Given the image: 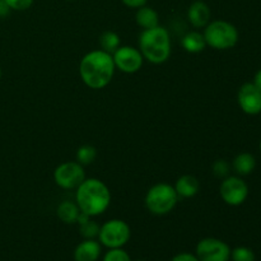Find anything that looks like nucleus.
<instances>
[{
  "label": "nucleus",
  "instance_id": "obj_6",
  "mask_svg": "<svg viewBox=\"0 0 261 261\" xmlns=\"http://www.w3.org/2000/svg\"><path fill=\"white\" fill-rule=\"evenodd\" d=\"M97 239L99 244L107 250L122 249L132 239V229L122 219H110L99 226Z\"/></svg>",
  "mask_w": 261,
  "mask_h": 261
},
{
  "label": "nucleus",
  "instance_id": "obj_30",
  "mask_svg": "<svg viewBox=\"0 0 261 261\" xmlns=\"http://www.w3.org/2000/svg\"><path fill=\"white\" fill-rule=\"evenodd\" d=\"M259 149H260V152H261V140H260V144H259Z\"/></svg>",
  "mask_w": 261,
  "mask_h": 261
},
{
  "label": "nucleus",
  "instance_id": "obj_18",
  "mask_svg": "<svg viewBox=\"0 0 261 261\" xmlns=\"http://www.w3.org/2000/svg\"><path fill=\"white\" fill-rule=\"evenodd\" d=\"M56 214H58L59 219L65 224H74L76 223L79 214H81V209L76 205L75 201L64 200L59 204L58 209H56Z\"/></svg>",
  "mask_w": 261,
  "mask_h": 261
},
{
  "label": "nucleus",
  "instance_id": "obj_5",
  "mask_svg": "<svg viewBox=\"0 0 261 261\" xmlns=\"http://www.w3.org/2000/svg\"><path fill=\"white\" fill-rule=\"evenodd\" d=\"M178 195L171 184L160 182L153 185L145 194L144 204L148 212L154 216H166L175 209Z\"/></svg>",
  "mask_w": 261,
  "mask_h": 261
},
{
  "label": "nucleus",
  "instance_id": "obj_19",
  "mask_svg": "<svg viewBox=\"0 0 261 261\" xmlns=\"http://www.w3.org/2000/svg\"><path fill=\"white\" fill-rule=\"evenodd\" d=\"M98 42L99 46H101V50L106 51V53L111 54V55L121 46L120 36L116 32H114V31H106V32L102 33L98 38Z\"/></svg>",
  "mask_w": 261,
  "mask_h": 261
},
{
  "label": "nucleus",
  "instance_id": "obj_8",
  "mask_svg": "<svg viewBox=\"0 0 261 261\" xmlns=\"http://www.w3.org/2000/svg\"><path fill=\"white\" fill-rule=\"evenodd\" d=\"M222 200L229 206H240L249 196V186L241 176H231L223 178L219 186Z\"/></svg>",
  "mask_w": 261,
  "mask_h": 261
},
{
  "label": "nucleus",
  "instance_id": "obj_27",
  "mask_svg": "<svg viewBox=\"0 0 261 261\" xmlns=\"http://www.w3.org/2000/svg\"><path fill=\"white\" fill-rule=\"evenodd\" d=\"M122 4L127 8H132V9H138V8L143 7V5H147L148 0H121Z\"/></svg>",
  "mask_w": 261,
  "mask_h": 261
},
{
  "label": "nucleus",
  "instance_id": "obj_22",
  "mask_svg": "<svg viewBox=\"0 0 261 261\" xmlns=\"http://www.w3.org/2000/svg\"><path fill=\"white\" fill-rule=\"evenodd\" d=\"M231 261H256L255 252L250 247L237 246L231 250Z\"/></svg>",
  "mask_w": 261,
  "mask_h": 261
},
{
  "label": "nucleus",
  "instance_id": "obj_23",
  "mask_svg": "<svg viewBox=\"0 0 261 261\" xmlns=\"http://www.w3.org/2000/svg\"><path fill=\"white\" fill-rule=\"evenodd\" d=\"M231 163L227 162L226 160H217L213 163V166H212V172L219 180H223V178L228 177L229 173H231Z\"/></svg>",
  "mask_w": 261,
  "mask_h": 261
},
{
  "label": "nucleus",
  "instance_id": "obj_29",
  "mask_svg": "<svg viewBox=\"0 0 261 261\" xmlns=\"http://www.w3.org/2000/svg\"><path fill=\"white\" fill-rule=\"evenodd\" d=\"M252 83H254V86L256 87L257 89H260V91H261V69H260V70L256 71V74H255Z\"/></svg>",
  "mask_w": 261,
  "mask_h": 261
},
{
  "label": "nucleus",
  "instance_id": "obj_1",
  "mask_svg": "<svg viewBox=\"0 0 261 261\" xmlns=\"http://www.w3.org/2000/svg\"><path fill=\"white\" fill-rule=\"evenodd\" d=\"M115 70L116 66L112 55L101 48L87 53L79 63V76L91 89H103L109 86Z\"/></svg>",
  "mask_w": 261,
  "mask_h": 261
},
{
  "label": "nucleus",
  "instance_id": "obj_10",
  "mask_svg": "<svg viewBox=\"0 0 261 261\" xmlns=\"http://www.w3.org/2000/svg\"><path fill=\"white\" fill-rule=\"evenodd\" d=\"M112 59H114L116 69L125 74L138 73L144 64V58H143L142 53L139 51V48L134 47V46H120L112 54Z\"/></svg>",
  "mask_w": 261,
  "mask_h": 261
},
{
  "label": "nucleus",
  "instance_id": "obj_7",
  "mask_svg": "<svg viewBox=\"0 0 261 261\" xmlns=\"http://www.w3.org/2000/svg\"><path fill=\"white\" fill-rule=\"evenodd\" d=\"M86 180L84 166L76 161L60 163L54 171V181L63 190H75Z\"/></svg>",
  "mask_w": 261,
  "mask_h": 261
},
{
  "label": "nucleus",
  "instance_id": "obj_25",
  "mask_svg": "<svg viewBox=\"0 0 261 261\" xmlns=\"http://www.w3.org/2000/svg\"><path fill=\"white\" fill-rule=\"evenodd\" d=\"M9 8L15 12H24L28 10L33 4V0H5Z\"/></svg>",
  "mask_w": 261,
  "mask_h": 261
},
{
  "label": "nucleus",
  "instance_id": "obj_2",
  "mask_svg": "<svg viewBox=\"0 0 261 261\" xmlns=\"http://www.w3.org/2000/svg\"><path fill=\"white\" fill-rule=\"evenodd\" d=\"M75 203L88 217L101 216L111 204V191L99 178L89 177L75 189Z\"/></svg>",
  "mask_w": 261,
  "mask_h": 261
},
{
  "label": "nucleus",
  "instance_id": "obj_33",
  "mask_svg": "<svg viewBox=\"0 0 261 261\" xmlns=\"http://www.w3.org/2000/svg\"><path fill=\"white\" fill-rule=\"evenodd\" d=\"M69 2H71V0H69Z\"/></svg>",
  "mask_w": 261,
  "mask_h": 261
},
{
  "label": "nucleus",
  "instance_id": "obj_21",
  "mask_svg": "<svg viewBox=\"0 0 261 261\" xmlns=\"http://www.w3.org/2000/svg\"><path fill=\"white\" fill-rule=\"evenodd\" d=\"M79 232H81L82 237L87 240H96L98 237L99 232V224L97 222L92 221L91 218L84 223L79 224Z\"/></svg>",
  "mask_w": 261,
  "mask_h": 261
},
{
  "label": "nucleus",
  "instance_id": "obj_11",
  "mask_svg": "<svg viewBox=\"0 0 261 261\" xmlns=\"http://www.w3.org/2000/svg\"><path fill=\"white\" fill-rule=\"evenodd\" d=\"M239 106L245 114L255 115L261 114V91L254 86L252 82L245 83L240 87L237 93Z\"/></svg>",
  "mask_w": 261,
  "mask_h": 261
},
{
  "label": "nucleus",
  "instance_id": "obj_17",
  "mask_svg": "<svg viewBox=\"0 0 261 261\" xmlns=\"http://www.w3.org/2000/svg\"><path fill=\"white\" fill-rule=\"evenodd\" d=\"M181 46L184 50L189 54H199L205 50L206 42L203 33L199 31H191L188 32L181 40Z\"/></svg>",
  "mask_w": 261,
  "mask_h": 261
},
{
  "label": "nucleus",
  "instance_id": "obj_15",
  "mask_svg": "<svg viewBox=\"0 0 261 261\" xmlns=\"http://www.w3.org/2000/svg\"><path fill=\"white\" fill-rule=\"evenodd\" d=\"M135 22L142 30H149V28L160 25V15L155 9L148 7V5H143L137 9Z\"/></svg>",
  "mask_w": 261,
  "mask_h": 261
},
{
  "label": "nucleus",
  "instance_id": "obj_16",
  "mask_svg": "<svg viewBox=\"0 0 261 261\" xmlns=\"http://www.w3.org/2000/svg\"><path fill=\"white\" fill-rule=\"evenodd\" d=\"M232 170L236 172L237 176H247L254 172L256 167V158L251 153H240L232 161Z\"/></svg>",
  "mask_w": 261,
  "mask_h": 261
},
{
  "label": "nucleus",
  "instance_id": "obj_12",
  "mask_svg": "<svg viewBox=\"0 0 261 261\" xmlns=\"http://www.w3.org/2000/svg\"><path fill=\"white\" fill-rule=\"evenodd\" d=\"M186 17H188L189 23L194 28L199 30V28L205 27L212 20V10L206 3L196 0V2L191 3L190 7L188 8Z\"/></svg>",
  "mask_w": 261,
  "mask_h": 261
},
{
  "label": "nucleus",
  "instance_id": "obj_31",
  "mask_svg": "<svg viewBox=\"0 0 261 261\" xmlns=\"http://www.w3.org/2000/svg\"><path fill=\"white\" fill-rule=\"evenodd\" d=\"M0 79H2V69H0Z\"/></svg>",
  "mask_w": 261,
  "mask_h": 261
},
{
  "label": "nucleus",
  "instance_id": "obj_28",
  "mask_svg": "<svg viewBox=\"0 0 261 261\" xmlns=\"http://www.w3.org/2000/svg\"><path fill=\"white\" fill-rule=\"evenodd\" d=\"M10 12H12V9H10L9 5L5 3V0H0V18L8 17Z\"/></svg>",
  "mask_w": 261,
  "mask_h": 261
},
{
  "label": "nucleus",
  "instance_id": "obj_4",
  "mask_svg": "<svg viewBox=\"0 0 261 261\" xmlns=\"http://www.w3.org/2000/svg\"><path fill=\"white\" fill-rule=\"evenodd\" d=\"M203 36L205 38L206 46L219 51L233 48L240 38L236 25L223 19L211 20L204 27Z\"/></svg>",
  "mask_w": 261,
  "mask_h": 261
},
{
  "label": "nucleus",
  "instance_id": "obj_20",
  "mask_svg": "<svg viewBox=\"0 0 261 261\" xmlns=\"http://www.w3.org/2000/svg\"><path fill=\"white\" fill-rule=\"evenodd\" d=\"M97 158V149L93 145H82L78 148L75 153V161L78 163H81L82 166H88L96 161Z\"/></svg>",
  "mask_w": 261,
  "mask_h": 261
},
{
  "label": "nucleus",
  "instance_id": "obj_26",
  "mask_svg": "<svg viewBox=\"0 0 261 261\" xmlns=\"http://www.w3.org/2000/svg\"><path fill=\"white\" fill-rule=\"evenodd\" d=\"M171 261H199V259L195 254H191V252H180L175 255Z\"/></svg>",
  "mask_w": 261,
  "mask_h": 261
},
{
  "label": "nucleus",
  "instance_id": "obj_13",
  "mask_svg": "<svg viewBox=\"0 0 261 261\" xmlns=\"http://www.w3.org/2000/svg\"><path fill=\"white\" fill-rule=\"evenodd\" d=\"M102 255V245L98 240H87L79 242L73 252L74 261H98Z\"/></svg>",
  "mask_w": 261,
  "mask_h": 261
},
{
  "label": "nucleus",
  "instance_id": "obj_24",
  "mask_svg": "<svg viewBox=\"0 0 261 261\" xmlns=\"http://www.w3.org/2000/svg\"><path fill=\"white\" fill-rule=\"evenodd\" d=\"M102 261H133L130 255L122 249H110L102 257Z\"/></svg>",
  "mask_w": 261,
  "mask_h": 261
},
{
  "label": "nucleus",
  "instance_id": "obj_32",
  "mask_svg": "<svg viewBox=\"0 0 261 261\" xmlns=\"http://www.w3.org/2000/svg\"><path fill=\"white\" fill-rule=\"evenodd\" d=\"M135 261H145V260H135Z\"/></svg>",
  "mask_w": 261,
  "mask_h": 261
},
{
  "label": "nucleus",
  "instance_id": "obj_9",
  "mask_svg": "<svg viewBox=\"0 0 261 261\" xmlns=\"http://www.w3.org/2000/svg\"><path fill=\"white\" fill-rule=\"evenodd\" d=\"M195 255L199 261H229L231 247L216 237H205L196 245Z\"/></svg>",
  "mask_w": 261,
  "mask_h": 261
},
{
  "label": "nucleus",
  "instance_id": "obj_14",
  "mask_svg": "<svg viewBox=\"0 0 261 261\" xmlns=\"http://www.w3.org/2000/svg\"><path fill=\"white\" fill-rule=\"evenodd\" d=\"M178 198L190 199L194 198L200 190V182L198 178L193 175H182L177 178L176 184L173 185Z\"/></svg>",
  "mask_w": 261,
  "mask_h": 261
},
{
  "label": "nucleus",
  "instance_id": "obj_3",
  "mask_svg": "<svg viewBox=\"0 0 261 261\" xmlns=\"http://www.w3.org/2000/svg\"><path fill=\"white\" fill-rule=\"evenodd\" d=\"M138 46L144 60L154 65L166 63L172 53L170 32L163 25L143 30L139 35Z\"/></svg>",
  "mask_w": 261,
  "mask_h": 261
},
{
  "label": "nucleus",
  "instance_id": "obj_34",
  "mask_svg": "<svg viewBox=\"0 0 261 261\" xmlns=\"http://www.w3.org/2000/svg\"><path fill=\"white\" fill-rule=\"evenodd\" d=\"M260 115H261V114H260Z\"/></svg>",
  "mask_w": 261,
  "mask_h": 261
}]
</instances>
